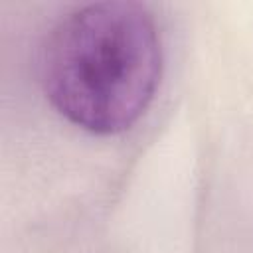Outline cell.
<instances>
[{"label":"cell","mask_w":253,"mask_h":253,"mask_svg":"<svg viewBox=\"0 0 253 253\" xmlns=\"http://www.w3.org/2000/svg\"><path fill=\"white\" fill-rule=\"evenodd\" d=\"M162 47L138 2H91L67 12L42 47V85L51 107L93 134L130 128L160 83Z\"/></svg>","instance_id":"obj_1"}]
</instances>
